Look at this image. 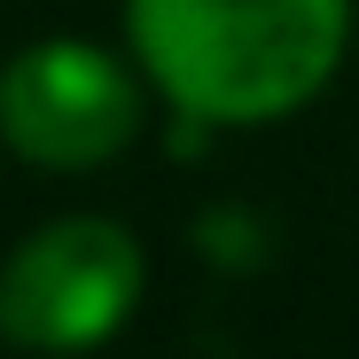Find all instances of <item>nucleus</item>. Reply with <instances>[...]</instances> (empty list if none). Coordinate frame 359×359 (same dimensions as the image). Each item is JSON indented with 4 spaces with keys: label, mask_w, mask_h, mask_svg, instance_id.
I'll return each mask as SVG.
<instances>
[{
    "label": "nucleus",
    "mask_w": 359,
    "mask_h": 359,
    "mask_svg": "<svg viewBox=\"0 0 359 359\" xmlns=\"http://www.w3.org/2000/svg\"><path fill=\"white\" fill-rule=\"evenodd\" d=\"M141 79L203 126L305 109L351 39V0H126Z\"/></svg>",
    "instance_id": "nucleus-1"
},
{
    "label": "nucleus",
    "mask_w": 359,
    "mask_h": 359,
    "mask_svg": "<svg viewBox=\"0 0 359 359\" xmlns=\"http://www.w3.org/2000/svg\"><path fill=\"white\" fill-rule=\"evenodd\" d=\"M149 258L117 219H47L0 266V336L24 351H94L141 305Z\"/></svg>",
    "instance_id": "nucleus-2"
},
{
    "label": "nucleus",
    "mask_w": 359,
    "mask_h": 359,
    "mask_svg": "<svg viewBox=\"0 0 359 359\" xmlns=\"http://www.w3.org/2000/svg\"><path fill=\"white\" fill-rule=\"evenodd\" d=\"M141 133V86L94 39H39L0 71V141L47 172H94Z\"/></svg>",
    "instance_id": "nucleus-3"
}]
</instances>
